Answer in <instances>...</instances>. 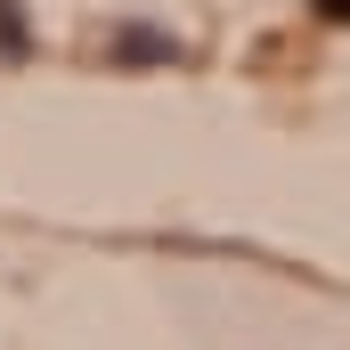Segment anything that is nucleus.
<instances>
[{
  "mask_svg": "<svg viewBox=\"0 0 350 350\" xmlns=\"http://www.w3.org/2000/svg\"><path fill=\"white\" fill-rule=\"evenodd\" d=\"M106 66H122V74H139V66H187V41L163 33V25H114L106 33Z\"/></svg>",
  "mask_w": 350,
  "mask_h": 350,
  "instance_id": "f257e3e1",
  "label": "nucleus"
},
{
  "mask_svg": "<svg viewBox=\"0 0 350 350\" xmlns=\"http://www.w3.org/2000/svg\"><path fill=\"white\" fill-rule=\"evenodd\" d=\"M33 57V25H25V0H0V66H25Z\"/></svg>",
  "mask_w": 350,
  "mask_h": 350,
  "instance_id": "f03ea898",
  "label": "nucleus"
},
{
  "mask_svg": "<svg viewBox=\"0 0 350 350\" xmlns=\"http://www.w3.org/2000/svg\"><path fill=\"white\" fill-rule=\"evenodd\" d=\"M310 16L318 25H350V0H310Z\"/></svg>",
  "mask_w": 350,
  "mask_h": 350,
  "instance_id": "7ed1b4c3",
  "label": "nucleus"
}]
</instances>
